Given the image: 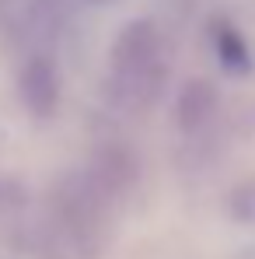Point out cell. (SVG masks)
Instances as JSON below:
<instances>
[{
  "mask_svg": "<svg viewBox=\"0 0 255 259\" xmlns=\"http://www.w3.org/2000/svg\"><path fill=\"white\" fill-rule=\"evenodd\" d=\"M213 49H217V60H220V67H224L227 74L241 77V74L252 70V53H248V46H245V39H241L227 21L213 25Z\"/></svg>",
  "mask_w": 255,
  "mask_h": 259,
  "instance_id": "277c9868",
  "label": "cell"
},
{
  "mask_svg": "<svg viewBox=\"0 0 255 259\" xmlns=\"http://www.w3.org/2000/svg\"><path fill=\"white\" fill-rule=\"evenodd\" d=\"M220 116V102L210 81H189L178 95V126L189 137H199L217 123Z\"/></svg>",
  "mask_w": 255,
  "mask_h": 259,
  "instance_id": "3957f363",
  "label": "cell"
},
{
  "mask_svg": "<svg viewBox=\"0 0 255 259\" xmlns=\"http://www.w3.org/2000/svg\"><path fill=\"white\" fill-rule=\"evenodd\" d=\"M18 88H21V102L32 116L45 119V116L56 112V105H60V70L49 56H32L21 67Z\"/></svg>",
  "mask_w": 255,
  "mask_h": 259,
  "instance_id": "7a4b0ae2",
  "label": "cell"
},
{
  "mask_svg": "<svg viewBox=\"0 0 255 259\" xmlns=\"http://www.w3.org/2000/svg\"><path fill=\"white\" fill-rule=\"evenodd\" d=\"M168 70L161 60V39L150 21H129L119 32L112 46V77H109V95L116 105L129 112L147 109L165 84Z\"/></svg>",
  "mask_w": 255,
  "mask_h": 259,
  "instance_id": "6da1fadb",
  "label": "cell"
},
{
  "mask_svg": "<svg viewBox=\"0 0 255 259\" xmlns=\"http://www.w3.org/2000/svg\"><path fill=\"white\" fill-rule=\"evenodd\" d=\"M234 214L241 217V221H255V182L241 186L234 193Z\"/></svg>",
  "mask_w": 255,
  "mask_h": 259,
  "instance_id": "5b68a950",
  "label": "cell"
},
{
  "mask_svg": "<svg viewBox=\"0 0 255 259\" xmlns=\"http://www.w3.org/2000/svg\"><path fill=\"white\" fill-rule=\"evenodd\" d=\"M252 18H255V4H252Z\"/></svg>",
  "mask_w": 255,
  "mask_h": 259,
  "instance_id": "8992f818",
  "label": "cell"
}]
</instances>
